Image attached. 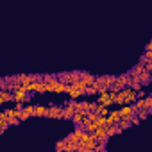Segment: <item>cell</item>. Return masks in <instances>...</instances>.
Segmentation results:
<instances>
[{"label":"cell","mask_w":152,"mask_h":152,"mask_svg":"<svg viewBox=\"0 0 152 152\" xmlns=\"http://www.w3.org/2000/svg\"><path fill=\"white\" fill-rule=\"evenodd\" d=\"M136 99H138V91H136L134 88H131V86H125V88H122V90L118 91V95H116V104H118V106L134 104Z\"/></svg>","instance_id":"cell-1"},{"label":"cell","mask_w":152,"mask_h":152,"mask_svg":"<svg viewBox=\"0 0 152 152\" xmlns=\"http://www.w3.org/2000/svg\"><path fill=\"white\" fill-rule=\"evenodd\" d=\"M97 143H99L97 134H95V132H88V134L79 141V150H77V152H91V150H95Z\"/></svg>","instance_id":"cell-2"},{"label":"cell","mask_w":152,"mask_h":152,"mask_svg":"<svg viewBox=\"0 0 152 152\" xmlns=\"http://www.w3.org/2000/svg\"><path fill=\"white\" fill-rule=\"evenodd\" d=\"M66 91H68V84L59 79L47 83V93H66Z\"/></svg>","instance_id":"cell-3"},{"label":"cell","mask_w":152,"mask_h":152,"mask_svg":"<svg viewBox=\"0 0 152 152\" xmlns=\"http://www.w3.org/2000/svg\"><path fill=\"white\" fill-rule=\"evenodd\" d=\"M129 83H131V73H122V75H118V77H116L115 84L111 86V91H116L118 93L122 88L129 86Z\"/></svg>","instance_id":"cell-4"},{"label":"cell","mask_w":152,"mask_h":152,"mask_svg":"<svg viewBox=\"0 0 152 152\" xmlns=\"http://www.w3.org/2000/svg\"><path fill=\"white\" fill-rule=\"evenodd\" d=\"M66 95H70V99H73V100H77L79 97L86 95V88H83V86H79V84H68Z\"/></svg>","instance_id":"cell-5"},{"label":"cell","mask_w":152,"mask_h":152,"mask_svg":"<svg viewBox=\"0 0 152 152\" xmlns=\"http://www.w3.org/2000/svg\"><path fill=\"white\" fill-rule=\"evenodd\" d=\"M81 79V72H64L59 75V81L66 83V84H75Z\"/></svg>","instance_id":"cell-6"},{"label":"cell","mask_w":152,"mask_h":152,"mask_svg":"<svg viewBox=\"0 0 152 152\" xmlns=\"http://www.w3.org/2000/svg\"><path fill=\"white\" fill-rule=\"evenodd\" d=\"M75 106H77V100L72 99V100L63 107V120H72V118H73L75 111H77V107H75Z\"/></svg>","instance_id":"cell-7"},{"label":"cell","mask_w":152,"mask_h":152,"mask_svg":"<svg viewBox=\"0 0 152 152\" xmlns=\"http://www.w3.org/2000/svg\"><path fill=\"white\" fill-rule=\"evenodd\" d=\"M86 134H88V131H86L84 127H81V125H79V127H75V131H73L72 134H68L66 138H68L70 141H75V143H79V141H81V140H83Z\"/></svg>","instance_id":"cell-8"},{"label":"cell","mask_w":152,"mask_h":152,"mask_svg":"<svg viewBox=\"0 0 152 152\" xmlns=\"http://www.w3.org/2000/svg\"><path fill=\"white\" fill-rule=\"evenodd\" d=\"M31 116H36V106H32V104L29 102V104H25V106H23L22 115H20V120H22V122H25V120H29Z\"/></svg>","instance_id":"cell-9"},{"label":"cell","mask_w":152,"mask_h":152,"mask_svg":"<svg viewBox=\"0 0 152 152\" xmlns=\"http://www.w3.org/2000/svg\"><path fill=\"white\" fill-rule=\"evenodd\" d=\"M120 115H122V118H127V120H131V118L136 115V106H134V104H125V106H122V109H120Z\"/></svg>","instance_id":"cell-10"},{"label":"cell","mask_w":152,"mask_h":152,"mask_svg":"<svg viewBox=\"0 0 152 152\" xmlns=\"http://www.w3.org/2000/svg\"><path fill=\"white\" fill-rule=\"evenodd\" d=\"M13 102L29 104V93L23 91V90H15V91H13Z\"/></svg>","instance_id":"cell-11"},{"label":"cell","mask_w":152,"mask_h":152,"mask_svg":"<svg viewBox=\"0 0 152 152\" xmlns=\"http://www.w3.org/2000/svg\"><path fill=\"white\" fill-rule=\"evenodd\" d=\"M88 120V113L86 111H75V115H73V118H72V122L75 124V127H83L84 125V122Z\"/></svg>","instance_id":"cell-12"},{"label":"cell","mask_w":152,"mask_h":152,"mask_svg":"<svg viewBox=\"0 0 152 152\" xmlns=\"http://www.w3.org/2000/svg\"><path fill=\"white\" fill-rule=\"evenodd\" d=\"M97 81H99V86H106V88L111 90V86L115 84L116 77H113V75H100V77H97Z\"/></svg>","instance_id":"cell-13"},{"label":"cell","mask_w":152,"mask_h":152,"mask_svg":"<svg viewBox=\"0 0 152 152\" xmlns=\"http://www.w3.org/2000/svg\"><path fill=\"white\" fill-rule=\"evenodd\" d=\"M47 118H63V107L50 106V107H48V115H47Z\"/></svg>","instance_id":"cell-14"},{"label":"cell","mask_w":152,"mask_h":152,"mask_svg":"<svg viewBox=\"0 0 152 152\" xmlns=\"http://www.w3.org/2000/svg\"><path fill=\"white\" fill-rule=\"evenodd\" d=\"M138 77H140L141 84H143V86H147V84H150V83H152V72H148V70L145 68V70L138 75Z\"/></svg>","instance_id":"cell-15"},{"label":"cell","mask_w":152,"mask_h":152,"mask_svg":"<svg viewBox=\"0 0 152 152\" xmlns=\"http://www.w3.org/2000/svg\"><path fill=\"white\" fill-rule=\"evenodd\" d=\"M107 120H109V125H111V124H115V125H116V124H118V122L122 120L120 109H116V111H115V109H111V113L107 115Z\"/></svg>","instance_id":"cell-16"},{"label":"cell","mask_w":152,"mask_h":152,"mask_svg":"<svg viewBox=\"0 0 152 152\" xmlns=\"http://www.w3.org/2000/svg\"><path fill=\"white\" fill-rule=\"evenodd\" d=\"M0 102H2V104L13 102V91L11 90H2V91H0Z\"/></svg>","instance_id":"cell-17"},{"label":"cell","mask_w":152,"mask_h":152,"mask_svg":"<svg viewBox=\"0 0 152 152\" xmlns=\"http://www.w3.org/2000/svg\"><path fill=\"white\" fill-rule=\"evenodd\" d=\"M95 134H97V138H99L100 141H107V140H109V136H107V127H104V125H100V127L95 131Z\"/></svg>","instance_id":"cell-18"},{"label":"cell","mask_w":152,"mask_h":152,"mask_svg":"<svg viewBox=\"0 0 152 152\" xmlns=\"http://www.w3.org/2000/svg\"><path fill=\"white\" fill-rule=\"evenodd\" d=\"M81 79L86 83V86H90V84H93L97 81V77H93L91 73H86V72H81Z\"/></svg>","instance_id":"cell-19"},{"label":"cell","mask_w":152,"mask_h":152,"mask_svg":"<svg viewBox=\"0 0 152 152\" xmlns=\"http://www.w3.org/2000/svg\"><path fill=\"white\" fill-rule=\"evenodd\" d=\"M99 81H95L93 84H90L88 88H86V95H99Z\"/></svg>","instance_id":"cell-20"},{"label":"cell","mask_w":152,"mask_h":152,"mask_svg":"<svg viewBox=\"0 0 152 152\" xmlns=\"http://www.w3.org/2000/svg\"><path fill=\"white\" fill-rule=\"evenodd\" d=\"M143 70H145V61H141V59H140V63H138V64L131 70V73H132V75H140Z\"/></svg>","instance_id":"cell-21"},{"label":"cell","mask_w":152,"mask_h":152,"mask_svg":"<svg viewBox=\"0 0 152 152\" xmlns=\"http://www.w3.org/2000/svg\"><path fill=\"white\" fill-rule=\"evenodd\" d=\"M47 115H48L47 106H36V116H47Z\"/></svg>","instance_id":"cell-22"},{"label":"cell","mask_w":152,"mask_h":152,"mask_svg":"<svg viewBox=\"0 0 152 152\" xmlns=\"http://www.w3.org/2000/svg\"><path fill=\"white\" fill-rule=\"evenodd\" d=\"M116 125H118V129H120V131H125L129 125H132V122H131V120H127V118H122Z\"/></svg>","instance_id":"cell-23"},{"label":"cell","mask_w":152,"mask_h":152,"mask_svg":"<svg viewBox=\"0 0 152 152\" xmlns=\"http://www.w3.org/2000/svg\"><path fill=\"white\" fill-rule=\"evenodd\" d=\"M148 113H150V111H148L147 107H141V109H138V111H136V116H138L140 120H145V118L148 116Z\"/></svg>","instance_id":"cell-24"},{"label":"cell","mask_w":152,"mask_h":152,"mask_svg":"<svg viewBox=\"0 0 152 152\" xmlns=\"http://www.w3.org/2000/svg\"><path fill=\"white\" fill-rule=\"evenodd\" d=\"M75 107H77V111H90V102H77V106H75Z\"/></svg>","instance_id":"cell-25"},{"label":"cell","mask_w":152,"mask_h":152,"mask_svg":"<svg viewBox=\"0 0 152 152\" xmlns=\"http://www.w3.org/2000/svg\"><path fill=\"white\" fill-rule=\"evenodd\" d=\"M64 148H66V138L56 143V150H57V152H64Z\"/></svg>","instance_id":"cell-26"},{"label":"cell","mask_w":152,"mask_h":152,"mask_svg":"<svg viewBox=\"0 0 152 152\" xmlns=\"http://www.w3.org/2000/svg\"><path fill=\"white\" fill-rule=\"evenodd\" d=\"M143 106H145L148 111H152V95H148V97H143Z\"/></svg>","instance_id":"cell-27"},{"label":"cell","mask_w":152,"mask_h":152,"mask_svg":"<svg viewBox=\"0 0 152 152\" xmlns=\"http://www.w3.org/2000/svg\"><path fill=\"white\" fill-rule=\"evenodd\" d=\"M99 113H100L102 116H107V115L111 113V109H109L107 106H102V104H99Z\"/></svg>","instance_id":"cell-28"},{"label":"cell","mask_w":152,"mask_h":152,"mask_svg":"<svg viewBox=\"0 0 152 152\" xmlns=\"http://www.w3.org/2000/svg\"><path fill=\"white\" fill-rule=\"evenodd\" d=\"M106 143H107V141H100V140H99V143H97L95 150H97V152H104V150H106Z\"/></svg>","instance_id":"cell-29"},{"label":"cell","mask_w":152,"mask_h":152,"mask_svg":"<svg viewBox=\"0 0 152 152\" xmlns=\"http://www.w3.org/2000/svg\"><path fill=\"white\" fill-rule=\"evenodd\" d=\"M56 79H59V75H43V81L45 83H52V81H56Z\"/></svg>","instance_id":"cell-30"},{"label":"cell","mask_w":152,"mask_h":152,"mask_svg":"<svg viewBox=\"0 0 152 152\" xmlns=\"http://www.w3.org/2000/svg\"><path fill=\"white\" fill-rule=\"evenodd\" d=\"M0 124H7V111L0 113Z\"/></svg>","instance_id":"cell-31"},{"label":"cell","mask_w":152,"mask_h":152,"mask_svg":"<svg viewBox=\"0 0 152 152\" xmlns=\"http://www.w3.org/2000/svg\"><path fill=\"white\" fill-rule=\"evenodd\" d=\"M90 111H99V102H90Z\"/></svg>","instance_id":"cell-32"},{"label":"cell","mask_w":152,"mask_h":152,"mask_svg":"<svg viewBox=\"0 0 152 152\" xmlns=\"http://www.w3.org/2000/svg\"><path fill=\"white\" fill-rule=\"evenodd\" d=\"M143 57H145V63H147V61H150V59H152V50H147V52L143 54Z\"/></svg>","instance_id":"cell-33"},{"label":"cell","mask_w":152,"mask_h":152,"mask_svg":"<svg viewBox=\"0 0 152 152\" xmlns=\"http://www.w3.org/2000/svg\"><path fill=\"white\" fill-rule=\"evenodd\" d=\"M131 122H132V125H138V124H140V122H141V120H140V118H138V116H136V115H134V116H132V118H131Z\"/></svg>","instance_id":"cell-34"},{"label":"cell","mask_w":152,"mask_h":152,"mask_svg":"<svg viewBox=\"0 0 152 152\" xmlns=\"http://www.w3.org/2000/svg\"><path fill=\"white\" fill-rule=\"evenodd\" d=\"M145 68H147V70H148V72H152V59H150V61H147V63H145Z\"/></svg>","instance_id":"cell-35"},{"label":"cell","mask_w":152,"mask_h":152,"mask_svg":"<svg viewBox=\"0 0 152 152\" xmlns=\"http://www.w3.org/2000/svg\"><path fill=\"white\" fill-rule=\"evenodd\" d=\"M150 95H152V93H150Z\"/></svg>","instance_id":"cell-36"}]
</instances>
